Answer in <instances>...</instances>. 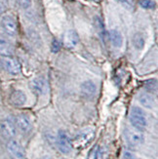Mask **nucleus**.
<instances>
[{"label":"nucleus","mask_w":158,"mask_h":159,"mask_svg":"<svg viewBox=\"0 0 158 159\" xmlns=\"http://www.w3.org/2000/svg\"><path fill=\"white\" fill-rule=\"evenodd\" d=\"M61 49V43L60 41H58L57 39H54L52 41V46H51V51L53 53H58Z\"/></svg>","instance_id":"24"},{"label":"nucleus","mask_w":158,"mask_h":159,"mask_svg":"<svg viewBox=\"0 0 158 159\" xmlns=\"http://www.w3.org/2000/svg\"><path fill=\"white\" fill-rule=\"evenodd\" d=\"M132 42H133V45L136 49L138 50H142L143 47H145V37L142 33L140 32H137L134 34L133 36V39H132Z\"/></svg>","instance_id":"17"},{"label":"nucleus","mask_w":158,"mask_h":159,"mask_svg":"<svg viewBox=\"0 0 158 159\" xmlns=\"http://www.w3.org/2000/svg\"><path fill=\"white\" fill-rule=\"evenodd\" d=\"M4 68L12 75H17L20 72V65L19 61L11 57H5L3 60Z\"/></svg>","instance_id":"8"},{"label":"nucleus","mask_w":158,"mask_h":159,"mask_svg":"<svg viewBox=\"0 0 158 159\" xmlns=\"http://www.w3.org/2000/svg\"><path fill=\"white\" fill-rule=\"evenodd\" d=\"M7 150H8V152L14 159H25V149L15 140H11L8 142V143H7Z\"/></svg>","instance_id":"5"},{"label":"nucleus","mask_w":158,"mask_h":159,"mask_svg":"<svg viewBox=\"0 0 158 159\" xmlns=\"http://www.w3.org/2000/svg\"><path fill=\"white\" fill-rule=\"evenodd\" d=\"M2 12H3V6H2L1 4H0V16H1Z\"/></svg>","instance_id":"26"},{"label":"nucleus","mask_w":158,"mask_h":159,"mask_svg":"<svg viewBox=\"0 0 158 159\" xmlns=\"http://www.w3.org/2000/svg\"><path fill=\"white\" fill-rule=\"evenodd\" d=\"M57 143H58V148L60 151L63 152L64 154H68L72 150V148H73L72 143L70 139V137H68V135L63 130L59 131Z\"/></svg>","instance_id":"3"},{"label":"nucleus","mask_w":158,"mask_h":159,"mask_svg":"<svg viewBox=\"0 0 158 159\" xmlns=\"http://www.w3.org/2000/svg\"><path fill=\"white\" fill-rule=\"evenodd\" d=\"M108 156V150L106 147H101L97 153H96V159H106Z\"/></svg>","instance_id":"19"},{"label":"nucleus","mask_w":158,"mask_h":159,"mask_svg":"<svg viewBox=\"0 0 158 159\" xmlns=\"http://www.w3.org/2000/svg\"><path fill=\"white\" fill-rule=\"evenodd\" d=\"M42 159H53L52 157H50V156H48V155H46V156H44Z\"/></svg>","instance_id":"27"},{"label":"nucleus","mask_w":158,"mask_h":159,"mask_svg":"<svg viewBox=\"0 0 158 159\" xmlns=\"http://www.w3.org/2000/svg\"><path fill=\"white\" fill-rule=\"evenodd\" d=\"M31 89L36 95H45L48 91V83L43 77H36L31 81Z\"/></svg>","instance_id":"10"},{"label":"nucleus","mask_w":158,"mask_h":159,"mask_svg":"<svg viewBox=\"0 0 158 159\" xmlns=\"http://www.w3.org/2000/svg\"><path fill=\"white\" fill-rule=\"evenodd\" d=\"M130 121L133 127L137 130L142 131L147 125V120L145 114V111L138 107H134L130 112Z\"/></svg>","instance_id":"1"},{"label":"nucleus","mask_w":158,"mask_h":159,"mask_svg":"<svg viewBox=\"0 0 158 159\" xmlns=\"http://www.w3.org/2000/svg\"><path fill=\"white\" fill-rule=\"evenodd\" d=\"M124 138L128 146L132 148L140 147L143 143V141H145V137H143L142 131L137 129L126 128L124 131Z\"/></svg>","instance_id":"2"},{"label":"nucleus","mask_w":158,"mask_h":159,"mask_svg":"<svg viewBox=\"0 0 158 159\" xmlns=\"http://www.w3.org/2000/svg\"><path fill=\"white\" fill-rule=\"evenodd\" d=\"M10 102L12 105L15 107H22L26 102V96L23 91H20V90H16V91H14L11 94Z\"/></svg>","instance_id":"13"},{"label":"nucleus","mask_w":158,"mask_h":159,"mask_svg":"<svg viewBox=\"0 0 158 159\" xmlns=\"http://www.w3.org/2000/svg\"><path fill=\"white\" fill-rule=\"evenodd\" d=\"M117 1L122 5V6H124L125 8L129 9V10H133L134 9V1L133 0H117Z\"/></svg>","instance_id":"22"},{"label":"nucleus","mask_w":158,"mask_h":159,"mask_svg":"<svg viewBox=\"0 0 158 159\" xmlns=\"http://www.w3.org/2000/svg\"><path fill=\"white\" fill-rule=\"evenodd\" d=\"M14 48L10 41L6 37L0 35V55L4 57H11Z\"/></svg>","instance_id":"12"},{"label":"nucleus","mask_w":158,"mask_h":159,"mask_svg":"<svg viewBox=\"0 0 158 159\" xmlns=\"http://www.w3.org/2000/svg\"><path fill=\"white\" fill-rule=\"evenodd\" d=\"M94 131L92 129H85L83 130L82 132H80L77 137L75 138V144H76L77 147L79 148H82V147H85L86 144H88L90 143L93 138H94Z\"/></svg>","instance_id":"7"},{"label":"nucleus","mask_w":158,"mask_h":159,"mask_svg":"<svg viewBox=\"0 0 158 159\" xmlns=\"http://www.w3.org/2000/svg\"><path fill=\"white\" fill-rule=\"evenodd\" d=\"M145 87L148 90L149 92H156L157 90V82L155 79H150V80H147L145 84Z\"/></svg>","instance_id":"20"},{"label":"nucleus","mask_w":158,"mask_h":159,"mask_svg":"<svg viewBox=\"0 0 158 159\" xmlns=\"http://www.w3.org/2000/svg\"><path fill=\"white\" fill-rule=\"evenodd\" d=\"M1 26L4 32L9 36H15L18 32V26L15 19L11 16H4L1 20Z\"/></svg>","instance_id":"4"},{"label":"nucleus","mask_w":158,"mask_h":159,"mask_svg":"<svg viewBox=\"0 0 158 159\" xmlns=\"http://www.w3.org/2000/svg\"><path fill=\"white\" fill-rule=\"evenodd\" d=\"M0 133H1L5 138L12 139L17 134L16 125L10 119H3L0 121Z\"/></svg>","instance_id":"6"},{"label":"nucleus","mask_w":158,"mask_h":159,"mask_svg":"<svg viewBox=\"0 0 158 159\" xmlns=\"http://www.w3.org/2000/svg\"><path fill=\"white\" fill-rule=\"evenodd\" d=\"M108 37L113 47L120 48L123 44V36L119 30H111L108 32Z\"/></svg>","instance_id":"15"},{"label":"nucleus","mask_w":158,"mask_h":159,"mask_svg":"<svg viewBox=\"0 0 158 159\" xmlns=\"http://www.w3.org/2000/svg\"><path fill=\"white\" fill-rule=\"evenodd\" d=\"M140 5L145 9H153L154 8V2L151 0H140Z\"/></svg>","instance_id":"21"},{"label":"nucleus","mask_w":158,"mask_h":159,"mask_svg":"<svg viewBox=\"0 0 158 159\" xmlns=\"http://www.w3.org/2000/svg\"><path fill=\"white\" fill-rule=\"evenodd\" d=\"M123 159H135V156L130 151H125L124 154H123Z\"/></svg>","instance_id":"25"},{"label":"nucleus","mask_w":158,"mask_h":159,"mask_svg":"<svg viewBox=\"0 0 158 159\" xmlns=\"http://www.w3.org/2000/svg\"><path fill=\"white\" fill-rule=\"evenodd\" d=\"M140 103L147 108H152L155 106V99L154 97L149 93H142L139 96Z\"/></svg>","instance_id":"16"},{"label":"nucleus","mask_w":158,"mask_h":159,"mask_svg":"<svg viewBox=\"0 0 158 159\" xmlns=\"http://www.w3.org/2000/svg\"><path fill=\"white\" fill-rule=\"evenodd\" d=\"M95 26H96V29H97L99 34L101 35V37H104L105 33H106V31H105V27H104V25H102V23L101 19L98 18V17H96V18H95Z\"/></svg>","instance_id":"18"},{"label":"nucleus","mask_w":158,"mask_h":159,"mask_svg":"<svg viewBox=\"0 0 158 159\" xmlns=\"http://www.w3.org/2000/svg\"><path fill=\"white\" fill-rule=\"evenodd\" d=\"M96 91H97V87H96L95 83L91 80H87L81 84V93L86 98H92V97H94Z\"/></svg>","instance_id":"14"},{"label":"nucleus","mask_w":158,"mask_h":159,"mask_svg":"<svg viewBox=\"0 0 158 159\" xmlns=\"http://www.w3.org/2000/svg\"><path fill=\"white\" fill-rule=\"evenodd\" d=\"M17 1L22 9H29L32 3V0H17Z\"/></svg>","instance_id":"23"},{"label":"nucleus","mask_w":158,"mask_h":159,"mask_svg":"<svg viewBox=\"0 0 158 159\" xmlns=\"http://www.w3.org/2000/svg\"><path fill=\"white\" fill-rule=\"evenodd\" d=\"M63 42L65 48H68V49L74 48L79 42V36L77 32L73 30H68L67 31H65Z\"/></svg>","instance_id":"11"},{"label":"nucleus","mask_w":158,"mask_h":159,"mask_svg":"<svg viewBox=\"0 0 158 159\" xmlns=\"http://www.w3.org/2000/svg\"><path fill=\"white\" fill-rule=\"evenodd\" d=\"M15 125L20 132H23V133H29L32 129V125H31L29 118L24 114H19L16 117Z\"/></svg>","instance_id":"9"}]
</instances>
